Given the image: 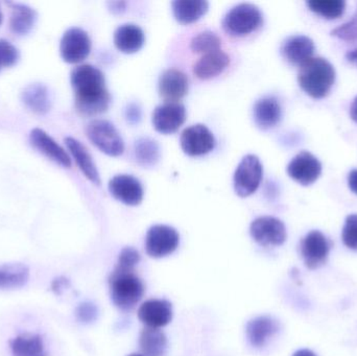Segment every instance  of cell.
Returning a JSON list of instances; mask_svg holds the SVG:
<instances>
[{
	"instance_id": "obj_16",
	"label": "cell",
	"mask_w": 357,
	"mask_h": 356,
	"mask_svg": "<svg viewBox=\"0 0 357 356\" xmlns=\"http://www.w3.org/2000/svg\"><path fill=\"white\" fill-rule=\"evenodd\" d=\"M140 321L150 328H161L171 323L173 307L171 303L161 299L146 301L138 311Z\"/></svg>"
},
{
	"instance_id": "obj_42",
	"label": "cell",
	"mask_w": 357,
	"mask_h": 356,
	"mask_svg": "<svg viewBox=\"0 0 357 356\" xmlns=\"http://www.w3.org/2000/svg\"><path fill=\"white\" fill-rule=\"evenodd\" d=\"M350 115H351V118L357 123V96L354 98L351 108H350Z\"/></svg>"
},
{
	"instance_id": "obj_25",
	"label": "cell",
	"mask_w": 357,
	"mask_h": 356,
	"mask_svg": "<svg viewBox=\"0 0 357 356\" xmlns=\"http://www.w3.org/2000/svg\"><path fill=\"white\" fill-rule=\"evenodd\" d=\"M12 13L10 18V29L14 35L25 36L35 26L37 21V13L33 8L25 6V4L13 3Z\"/></svg>"
},
{
	"instance_id": "obj_17",
	"label": "cell",
	"mask_w": 357,
	"mask_h": 356,
	"mask_svg": "<svg viewBox=\"0 0 357 356\" xmlns=\"http://www.w3.org/2000/svg\"><path fill=\"white\" fill-rule=\"evenodd\" d=\"M29 141L31 146L39 150L44 156L56 162V164L69 169L71 167L70 157L64 148L59 146L45 131L41 129H33L29 134Z\"/></svg>"
},
{
	"instance_id": "obj_12",
	"label": "cell",
	"mask_w": 357,
	"mask_h": 356,
	"mask_svg": "<svg viewBox=\"0 0 357 356\" xmlns=\"http://www.w3.org/2000/svg\"><path fill=\"white\" fill-rule=\"evenodd\" d=\"M331 244L320 231H312L301 242V255L308 269H318L326 263Z\"/></svg>"
},
{
	"instance_id": "obj_28",
	"label": "cell",
	"mask_w": 357,
	"mask_h": 356,
	"mask_svg": "<svg viewBox=\"0 0 357 356\" xmlns=\"http://www.w3.org/2000/svg\"><path fill=\"white\" fill-rule=\"evenodd\" d=\"M25 106L37 114H45L50 109V98L47 88L42 84L27 86L22 93Z\"/></svg>"
},
{
	"instance_id": "obj_26",
	"label": "cell",
	"mask_w": 357,
	"mask_h": 356,
	"mask_svg": "<svg viewBox=\"0 0 357 356\" xmlns=\"http://www.w3.org/2000/svg\"><path fill=\"white\" fill-rule=\"evenodd\" d=\"M29 279V268L22 263L0 265V288L1 290L22 288L27 284Z\"/></svg>"
},
{
	"instance_id": "obj_29",
	"label": "cell",
	"mask_w": 357,
	"mask_h": 356,
	"mask_svg": "<svg viewBox=\"0 0 357 356\" xmlns=\"http://www.w3.org/2000/svg\"><path fill=\"white\" fill-rule=\"evenodd\" d=\"M140 348L144 356H163L167 353V339L158 328H146L140 334Z\"/></svg>"
},
{
	"instance_id": "obj_1",
	"label": "cell",
	"mask_w": 357,
	"mask_h": 356,
	"mask_svg": "<svg viewBox=\"0 0 357 356\" xmlns=\"http://www.w3.org/2000/svg\"><path fill=\"white\" fill-rule=\"evenodd\" d=\"M75 92V108L86 116L102 114L108 110L111 95L106 87L104 73L92 65H79L70 75Z\"/></svg>"
},
{
	"instance_id": "obj_40",
	"label": "cell",
	"mask_w": 357,
	"mask_h": 356,
	"mask_svg": "<svg viewBox=\"0 0 357 356\" xmlns=\"http://www.w3.org/2000/svg\"><path fill=\"white\" fill-rule=\"evenodd\" d=\"M67 284H68L67 279H65V278H59V279L54 280V284H52V290L59 294L61 290H64V288H66Z\"/></svg>"
},
{
	"instance_id": "obj_20",
	"label": "cell",
	"mask_w": 357,
	"mask_h": 356,
	"mask_svg": "<svg viewBox=\"0 0 357 356\" xmlns=\"http://www.w3.org/2000/svg\"><path fill=\"white\" fill-rule=\"evenodd\" d=\"M254 121L261 130H270L280 123L282 109L277 98L273 96L260 98L253 108Z\"/></svg>"
},
{
	"instance_id": "obj_19",
	"label": "cell",
	"mask_w": 357,
	"mask_h": 356,
	"mask_svg": "<svg viewBox=\"0 0 357 356\" xmlns=\"http://www.w3.org/2000/svg\"><path fill=\"white\" fill-rule=\"evenodd\" d=\"M230 64V56L222 49L203 54L193 65V75L199 79H210L224 72Z\"/></svg>"
},
{
	"instance_id": "obj_37",
	"label": "cell",
	"mask_w": 357,
	"mask_h": 356,
	"mask_svg": "<svg viewBox=\"0 0 357 356\" xmlns=\"http://www.w3.org/2000/svg\"><path fill=\"white\" fill-rule=\"evenodd\" d=\"M77 318L84 324L92 323L98 315V307L91 302H84L77 309Z\"/></svg>"
},
{
	"instance_id": "obj_39",
	"label": "cell",
	"mask_w": 357,
	"mask_h": 356,
	"mask_svg": "<svg viewBox=\"0 0 357 356\" xmlns=\"http://www.w3.org/2000/svg\"><path fill=\"white\" fill-rule=\"evenodd\" d=\"M348 185L352 192L357 194V169H354L348 176Z\"/></svg>"
},
{
	"instance_id": "obj_33",
	"label": "cell",
	"mask_w": 357,
	"mask_h": 356,
	"mask_svg": "<svg viewBox=\"0 0 357 356\" xmlns=\"http://www.w3.org/2000/svg\"><path fill=\"white\" fill-rule=\"evenodd\" d=\"M20 54L16 46L6 39H0V71L4 68H10L18 63Z\"/></svg>"
},
{
	"instance_id": "obj_3",
	"label": "cell",
	"mask_w": 357,
	"mask_h": 356,
	"mask_svg": "<svg viewBox=\"0 0 357 356\" xmlns=\"http://www.w3.org/2000/svg\"><path fill=\"white\" fill-rule=\"evenodd\" d=\"M111 299L119 309L130 311L142 300L144 286L133 271L116 268L110 277Z\"/></svg>"
},
{
	"instance_id": "obj_9",
	"label": "cell",
	"mask_w": 357,
	"mask_h": 356,
	"mask_svg": "<svg viewBox=\"0 0 357 356\" xmlns=\"http://www.w3.org/2000/svg\"><path fill=\"white\" fill-rule=\"evenodd\" d=\"M180 141L183 152L190 157L204 156L215 148L213 133L201 123L185 129L181 135Z\"/></svg>"
},
{
	"instance_id": "obj_41",
	"label": "cell",
	"mask_w": 357,
	"mask_h": 356,
	"mask_svg": "<svg viewBox=\"0 0 357 356\" xmlns=\"http://www.w3.org/2000/svg\"><path fill=\"white\" fill-rule=\"evenodd\" d=\"M109 6H111V10H112L113 13L119 14V13L125 12L127 3L123 1L110 2Z\"/></svg>"
},
{
	"instance_id": "obj_15",
	"label": "cell",
	"mask_w": 357,
	"mask_h": 356,
	"mask_svg": "<svg viewBox=\"0 0 357 356\" xmlns=\"http://www.w3.org/2000/svg\"><path fill=\"white\" fill-rule=\"evenodd\" d=\"M158 88L159 93L165 102H178L188 92L189 79L178 69H167L159 77Z\"/></svg>"
},
{
	"instance_id": "obj_44",
	"label": "cell",
	"mask_w": 357,
	"mask_h": 356,
	"mask_svg": "<svg viewBox=\"0 0 357 356\" xmlns=\"http://www.w3.org/2000/svg\"><path fill=\"white\" fill-rule=\"evenodd\" d=\"M293 356H317L312 351L308 349H302V350L297 351Z\"/></svg>"
},
{
	"instance_id": "obj_43",
	"label": "cell",
	"mask_w": 357,
	"mask_h": 356,
	"mask_svg": "<svg viewBox=\"0 0 357 356\" xmlns=\"http://www.w3.org/2000/svg\"><path fill=\"white\" fill-rule=\"evenodd\" d=\"M346 58H347L349 62L354 63V64H356L357 66V48L356 49L352 50V52H348V54H346Z\"/></svg>"
},
{
	"instance_id": "obj_23",
	"label": "cell",
	"mask_w": 357,
	"mask_h": 356,
	"mask_svg": "<svg viewBox=\"0 0 357 356\" xmlns=\"http://www.w3.org/2000/svg\"><path fill=\"white\" fill-rule=\"evenodd\" d=\"M65 144L85 177L96 185H100V173L87 148L79 140L73 137L65 138Z\"/></svg>"
},
{
	"instance_id": "obj_31",
	"label": "cell",
	"mask_w": 357,
	"mask_h": 356,
	"mask_svg": "<svg viewBox=\"0 0 357 356\" xmlns=\"http://www.w3.org/2000/svg\"><path fill=\"white\" fill-rule=\"evenodd\" d=\"M307 6L312 12L323 18L333 20L345 13L346 2L344 0H310L307 1Z\"/></svg>"
},
{
	"instance_id": "obj_4",
	"label": "cell",
	"mask_w": 357,
	"mask_h": 356,
	"mask_svg": "<svg viewBox=\"0 0 357 356\" xmlns=\"http://www.w3.org/2000/svg\"><path fill=\"white\" fill-rule=\"evenodd\" d=\"M264 17L258 6L241 3L233 6L222 19V29L232 37H245L261 26Z\"/></svg>"
},
{
	"instance_id": "obj_5",
	"label": "cell",
	"mask_w": 357,
	"mask_h": 356,
	"mask_svg": "<svg viewBox=\"0 0 357 356\" xmlns=\"http://www.w3.org/2000/svg\"><path fill=\"white\" fill-rule=\"evenodd\" d=\"M88 139L100 152L110 157H119L125 152V142L116 127L110 121L96 119L86 127Z\"/></svg>"
},
{
	"instance_id": "obj_27",
	"label": "cell",
	"mask_w": 357,
	"mask_h": 356,
	"mask_svg": "<svg viewBox=\"0 0 357 356\" xmlns=\"http://www.w3.org/2000/svg\"><path fill=\"white\" fill-rule=\"evenodd\" d=\"M10 345L13 356H46L43 340L38 334H20Z\"/></svg>"
},
{
	"instance_id": "obj_2",
	"label": "cell",
	"mask_w": 357,
	"mask_h": 356,
	"mask_svg": "<svg viewBox=\"0 0 357 356\" xmlns=\"http://www.w3.org/2000/svg\"><path fill=\"white\" fill-rule=\"evenodd\" d=\"M335 69L326 59L312 58L300 66L298 83L314 100L326 98L335 85Z\"/></svg>"
},
{
	"instance_id": "obj_38",
	"label": "cell",
	"mask_w": 357,
	"mask_h": 356,
	"mask_svg": "<svg viewBox=\"0 0 357 356\" xmlns=\"http://www.w3.org/2000/svg\"><path fill=\"white\" fill-rule=\"evenodd\" d=\"M126 117L131 123H139L142 119V109L136 104H131L126 109Z\"/></svg>"
},
{
	"instance_id": "obj_32",
	"label": "cell",
	"mask_w": 357,
	"mask_h": 356,
	"mask_svg": "<svg viewBox=\"0 0 357 356\" xmlns=\"http://www.w3.org/2000/svg\"><path fill=\"white\" fill-rule=\"evenodd\" d=\"M220 47H222V40L213 31H201L190 41V49L195 54H209V52L220 50Z\"/></svg>"
},
{
	"instance_id": "obj_34",
	"label": "cell",
	"mask_w": 357,
	"mask_h": 356,
	"mask_svg": "<svg viewBox=\"0 0 357 356\" xmlns=\"http://www.w3.org/2000/svg\"><path fill=\"white\" fill-rule=\"evenodd\" d=\"M331 35L347 42H357V8L351 20L331 31Z\"/></svg>"
},
{
	"instance_id": "obj_36",
	"label": "cell",
	"mask_w": 357,
	"mask_h": 356,
	"mask_svg": "<svg viewBox=\"0 0 357 356\" xmlns=\"http://www.w3.org/2000/svg\"><path fill=\"white\" fill-rule=\"evenodd\" d=\"M140 261V255L137 250L131 247L121 250L119 257V265L116 268L121 270H128V271H134V268L137 265Z\"/></svg>"
},
{
	"instance_id": "obj_30",
	"label": "cell",
	"mask_w": 357,
	"mask_h": 356,
	"mask_svg": "<svg viewBox=\"0 0 357 356\" xmlns=\"http://www.w3.org/2000/svg\"><path fill=\"white\" fill-rule=\"evenodd\" d=\"M134 153L136 160L142 167H154L160 159V148L152 138L144 137L138 139L134 146Z\"/></svg>"
},
{
	"instance_id": "obj_45",
	"label": "cell",
	"mask_w": 357,
	"mask_h": 356,
	"mask_svg": "<svg viewBox=\"0 0 357 356\" xmlns=\"http://www.w3.org/2000/svg\"><path fill=\"white\" fill-rule=\"evenodd\" d=\"M2 19H3V16H2L1 10H0V25H1Z\"/></svg>"
},
{
	"instance_id": "obj_11",
	"label": "cell",
	"mask_w": 357,
	"mask_h": 356,
	"mask_svg": "<svg viewBox=\"0 0 357 356\" xmlns=\"http://www.w3.org/2000/svg\"><path fill=\"white\" fill-rule=\"evenodd\" d=\"M186 121V109L180 102H165L155 108L152 123L159 133H175Z\"/></svg>"
},
{
	"instance_id": "obj_21",
	"label": "cell",
	"mask_w": 357,
	"mask_h": 356,
	"mask_svg": "<svg viewBox=\"0 0 357 356\" xmlns=\"http://www.w3.org/2000/svg\"><path fill=\"white\" fill-rule=\"evenodd\" d=\"M146 36L142 27L134 23H126L117 27L114 33V44L123 54H134L142 49Z\"/></svg>"
},
{
	"instance_id": "obj_46",
	"label": "cell",
	"mask_w": 357,
	"mask_h": 356,
	"mask_svg": "<svg viewBox=\"0 0 357 356\" xmlns=\"http://www.w3.org/2000/svg\"><path fill=\"white\" fill-rule=\"evenodd\" d=\"M128 356H144V355H137V353H133V355H128Z\"/></svg>"
},
{
	"instance_id": "obj_7",
	"label": "cell",
	"mask_w": 357,
	"mask_h": 356,
	"mask_svg": "<svg viewBox=\"0 0 357 356\" xmlns=\"http://www.w3.org/2000/svg\"><path fill=\"white\" fill-rule=\"evenodd\" d=\"M180 236L177 230L167 225H155L146 236V251L153 258H162L175 252Z\"/></svg>"
},
{
	"instance_id": "obj_18",
	"label": "cell",
	"mask_w": 357,
	"mask_h": 356,
	"mask_svg": "<svg viewBox=\"0 0 357 356\" xmlns=\"http://www.w3.org/2000/svg\"><path fill=\"white\" fill-rule=\"evenodd\" d=\"M314 43L310 38L303 35L291 36L283 42L281 54L291 65L301 66L312 58Z\"/></svg>"
},
{
	"instance_id": "obj_10",
	"label": "cell",
	"mask_w": 357,
	"mask_h": 356,
	"mask_svg": "<svg viewBox=\"0 0 357 356\" xmlns=\"http://www.w3.org/2000/svg\"><path fill=\"white\" fill-rule=\"evenodd\" d=\"M252 238L264 247L281 246L287 240V228L274 217H260L252 222Z\"/></svg>"
},
{
	"instance_id": "obj_22",
	"label": "cell",
	"mask_w": 357,
	"mask_h": 356,
	"mask_svg": "<svg viewBox=\"0 0 357 356\" xmlns=\"http://www.w3.org/2000/svg\"><path fill=\"white\" fill-rule=\"evenodd\" d=\"M279 324L268 316L255 318L247 324L245 334L252 346L261 348L278 332Z\"/></svg>"
},
{
	"instance_id": "obj_13",
	"label": "cell",
	"mask_w": 357,
	"mask_h": 356,
	"mask_svg": "<svg viewBox=\"0 0 357 356\" xmlns=\"http://www.w3.org/2000/svg\"><path fill=\"white\" fill-rule=\"evenodd\" d=\"M287 173L301 185L314 184L322 173V164L314 155L308 152L298 154L287 165Z\"/></svg>"
},
{
	"instance_id": "obj_8",
	"label": "cell",
	"mask_w": 357,
	"mask_h": 356,
	"mask_svg": "<svg viewBox=\"0 0 357 356\" xmlns=\"http://www.w3.org/2000/svg\"><path fill=\"white\" fill-rule=\"evenodd\" d=\"M91 52L89 35L79 27L67 29L61 39V58L68 64L83 62Z\"/></svg>"
},
{
	"instance_id": "obj_6",
	"label": "cell",
	"mask_w": 357,
	"mask_h": 356,
	"mask_svg": "<svg viewBox=\"0 0 357 356\" xmlns=\"http://www.w3.org/2000/svg\"><path fill=\"white\" fill-rule=\"evenodd\" d=\"M264 167L255 155H247L237 165L233 178L234 190L241 198H248L253 194L261 183Z\"/></svg>"
},
{
	"instance_id": "obj_24",
	"label": "cell",
	"mask_w": 357,
	"mask_h": 356,
	"mask_svg": "<svg viewBox=\"0 0 357 356\" xmlns=\"http://www.w3.org/2000/svg\"><path fill=\"white\" fill-rule=\"evenodd\" d=\"M172 8L178 22L191 24L208 12L209 3L204 0H177L172 3Z\"/></svg>"
},
{
	"instance_id": "obj_14",
	"label": "cell",
	"mask_w": 357,
	"mask_h": 356,
	"mask_svg": "<svg viewBox=\"0 0 357 356\" xmlns=\"http://www.w3.org/2000/svg\"><path fill=\"white\" fill-rule=\"evenodd\" d=\"M109 192L119 202L128 206H137L144 200V190L137 178L117 175L109 182Z\"/></svg>"
},
{
	"instance_id": "obj_35",
	"label": "cell",
	"mask_w": 357,
	"mask_h": 356,
	"mask_svg": "<svg viewBox=\"0 0 357 356\" xmlns=\"http://www.w3.org/2000/svg\"><path fill=\"white\" fill-rule=\"evenodd\" d=\"M343 242L346 247L357 250V215H351L346 219L343 229Z\"/></svg>"
}]
</instances>
